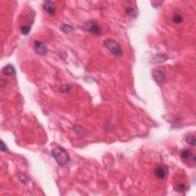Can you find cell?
Returning a JSON list of instances; mask_svg holds the SVG:
<instances>
[{
  "label": "cell",
  "mask_w": 196,
  "mask_h": 196,
  "mask_svg": "<svg viewBox=\"0 0 196 196\" xmlns=\"http://www.w3.org/2000/svg\"><path fill=\"white\" fill-rule=\"evenodd\" d=\"M168 167L164 165H160L155 169V175L159 179H163L168 174Z\"/></svg>",
  "instance_id": "8992f818"
},
{
  "label": "cell",
  "mask_w": 196,
  "mask_h": 196,
  "mask_svg": "<svg viewBox=\"0 0 196 196\" xmlns=\"http://www.w3.org/2000/svg\"><path fill=\"white\" fill-rule=\"evenodd\" d=\"M34 50L37 54L41 56H45L48 53V48L41 41H35L34 43Z\"/></svg>",
  "instance_id": "277c9868"
},
{
  "label": "cell",
  "mask_w": 196,
  "mask_h": 196,
  "mask_svg": "<svg viewBox=\"0 0 196 196\" xmlns=\"http://www.w3.org/2000/svg\"><path fill=\"white\" fill-rule=\"evenodd\" d=\"M126 12L129 16L132 18L137 17V9L133 8V7H127L126 9Z\"/></svg>",
  "instance_id": "8fae6325"
},
{
  "label": "cell",
  "mask_w": 196,
  "mask_h": 196,
  "mask_svg": "<svg viewBox=\"0 0 196 196\" xmlns=\"http://www.w3.org/2000/svg\"><path fill=\"white\" fill-rule=\"evenodd\" d=\"M51 156L61 166H67L70 163V156L66 149L63 147H55L51 151Z\"/></svg>",
  "instance_id": "6da1fadb"
},
{
  "label": "cell",
  "mask_w": 196,
  "mask_h": 196,
  "mask_svg": "<svg viewBox=\"0 0 196 196\" xmlns=\"http://www.w3.org/2000/svg\"><path fill=\"white\" fill-rule=\"evenodd\" d=\"M84 28L94 35L101 34V28L97 23L94 21H88L84 25Z\"/></svg>",
  "instance_id": "3957f363"
},
{
  "label": "cell",
  "mask_w": 196,
  "mask_h": 196,
  "mask_svg": "<svg viewBox=\"0 0 196 196\" xmlns=\"http://www.w3.org/2000/svg\"><path fill=\"white\" fill-rule=\"evenodd\" d=\"M2 73L6 75H12L15 74V70L12 65L9 64L2 69Z\"/></svg>",
  "instance_id": "ba28073f"
},
{
  "label": "cell",
  "mask_w": 196,
  "mask_h": 196,
  "mask_svg": "<svg viewBox=\"0 0 196 196\" xmlns=\"http://www.w3.org/2000/svg\"><path fill=\"white\" fill-rule=\"evenodd\" d=\"M175 189L176 192H183L186 190V186L184 184H179L175 187Z\"/></svg>",
  "instance_id": "5bb4252c"
},
{
  "label": "cell",
  "mask_w": 196,
  "mask_h": 196,
  "mask_svg": "<svg viewBox=\"0 0 196 196\" xmlns=\"http://www.w3.org/2000/svg\"><path fill=\"white\" fill-rule=\"evenodd\" d=\"M104 45L108 49V51H110L114 55L119 56V57L123 55V51L120 45L113 39H107L105 41Z\"/></svg>",
  "instance_id": "7a4b0ae2"
},
{
  "label": "cell",
  "mask_w": 196,
  "mask_h": 196,
  "mask_svg": "<svg viewBox=\"0 0 196 196\" xmlns=\"http://www.w3.org/2000/svg\"><path fill=\"white\" fill-rule=\"evenodd\" d=\"M60 28H61L62 32H64V33H66V34L72 33L75 31V28H73L72 26H70V25H67V24H62Z\"/></svg>",
  "instance_id": "9c48e42d"
},
{
  "label": "cell",
  "mask_w": 196,
  "mask_h": 196,
  "mask_svg": "<svg viewBox=\"0 0 196 196\" xmlns=\"http://www.w3.org/2000/svg\"><path fill=\"white\" fill-rule=\"evenodd\" d=\"M43 9H45L47 13H48L49 15H54L55 13V5L53 2H51V1H45L43 2L42 4Z\"/></svg>",
  "instance_id": "52a82bcc"
},
{
  "label": "cell",
  "mask_w": 196,
  "mask_h": 196,
  "mask_svg": "<svg viewBox=\"0 0 196 196\" xmlns=\"http://www.w3.org/2000/svg\"><path fill=\"white\" fill-rule=\"evenodd\" d=\"M173 20L175 23H180V22H182V21H183V19H182V17L179 14L176 13V14H175L174 16H173Z\"/></svg>",
  "instance_id": "7c38bea8"
},
{
  "label": "cell",
  "mask_w": 196,
  "mask_h": 196,
  "mask_svg": "<svg viewBox=\"0 0 196 196\" xmlns=\"http://www.w3.org/2000/svg\"><path fill=\"white\" fill-rule=\"evenodd\" d=\"M190 153H190L188 149L183 150V151L181 153L182 159H188V157L190 156Z\"/></svg>",
  "instance_id": "4fadbf2b"
},
{
  "label": "cell",
  "mask_w": 196,
  "mask_h": 196,
  "mask_svg": "<svg viewBox=\"0 0 196 196\" xmlns=\"http://www.w3.org/2000/svg\"><path fill=\"white\" fill-rule=\"evenodd\" d=\"M0 149H1V151L2 152H6L8 149H7L6 145L5 144L4 142L3 141H1V147H0Z\"/></svg>",
  "instance_id": "2e32d148"
},
{
  "label": "cell",
  "mask_w": 196,
  "mask_h": 196,
  "mask_svg": "<svg viewBox=\"0 0 196 196\" xmlns=\"http://www.w3.org/2000/svg\"><path fill=\"white\" fill-rule=\"evenodd\" d=\"M186 142H187L188 144H190L191 146H195L196 139H195V137L194 135L188 134L186 137Z\"/></svg>",
  "instance_id": "30bf717a"
},
{
  "label": "cell",
  "mask_w": 196,
  "mask_h": 196,
  "mask_svg": "<svg viewBox=\"0 0 196 196\" xmlns=\"http://www.w3.org/2000/svg\"><path fill=\"white\" fill-rule=\"evenodd\" d=\"M30 32V27L29 26H22L21 28V34L22 35H28V33H29Z\"/></svg>",
  "instance_id": "9a60e30c"
},
{
  "label": "cell",
  "mask_w": 196,
  "mask_h": 196,
  "mask_svg": "<svg viewBox=\"0 0 196 196\" xmlns=\"http://www.w3.org/2000/svg\"><path fill=\"white\" fill-rule=\"evenodd\" d=\"M153 77L155 79V81L159 83H162L166 81V72L162 69H155L153 71Z\"/></svg>",
  "instance_id": "5b68a950"
}]
</instances>
